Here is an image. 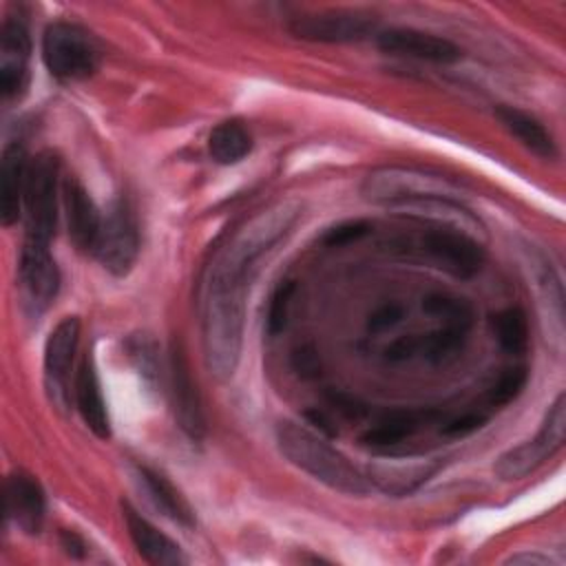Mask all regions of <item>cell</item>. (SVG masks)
<instances>
[{
    "label": "cell",
    "mask_w": 566,
    "mask_h": 566,
    "mask_svg": "<svg viewBox=\"0 0 566 566\" xmlns=\"http://www.w3.org/2000/svg\"><path fill=\"white\" fill-rule=\"evenodd\" d=\"M301 217L298 201H279L245 221L210 265L203 298V356L217 380L232 378L243 343L245 294L259 259L279 243Z\"/></svg>",
    "instance_id": "1"
},
{
    "label": "cell",
    "mask_w": 566,
    "mask_h": 566,
    "mask_svg": "<svg viewBox=\"0 0 566 566\" xmlns=\"http://www.w3.org/2000/svg\"><path fill=\"white\" fill-rule=\"evenodd\" d=\"M276 444L294 467L310 473L325 486L356 497L369 491L367 478L340 451L307 427L281 422L276 427Z\"/></svg>",
    "instance_id": "2"
},
{
    "label": "cell",
    "mask_w": 566,
    "mask_h": 566,
    "mask_svg": "<svg viewBox=\"0 0 566 566\" xmlns=\"http://www.w3.org/2000/svg\"><path fill=\"white\" fill-rule=\"evenodd\" d=\"M371 203L405 206L416 201H455L462 203V188L440 175L418 168L385 166L371 170L360 188Z\"/></svg>",
    "instance_id": "3"
},
{
    "label": "cell",
    "mask_w": 566,
    "mask_h": 566,
    "mask_svg": "<svg viewBox=\"0 0 566 566\" xmlns=\"http://www.w3.org/2000/svg\"><path fill=\"white\" fill-rule=\"evenodd\" d=\"M97 40L73 22H53L42 35V60L46 71L60 82H80L99 66Z\"/></svg>",
    "instance_id": "4"
},
{
    "label": "cell",
    "mask_w": 566,
    "mask_h": 566,
    "mask_svg": "<svg viewBox=\"0 0 566 566\" xmlns=\"http://www.w3.org/2000/svg\"><path fill=\"white\" fill-rule=\"evenodd\" d=\"M60 161L51 150L38 153L29 164L24 190V239L51 243L57 228Z\"/></svg>",
    "instance_id": "5"
},
{
    "label": "cell",
    "mask_w": 566,
    "mask_h": 566,
    "mask_svg": "<svg viewBox=\"0 0 566 566\" xmlns=\"http://www.w3.org/2000/svg\"><path fill=\"white\" fill-rule=\"evenodd\" d=\"M564 436H566V398L564 394H559L555 402L548 407L535 438L504 451L495 462V473L502 480L526 478L564 447Z\"/></svg>",
    "instance_id": "6"
},
{
    "label": "cell",
    "mask_w": 566,
    "mask_h": 566,
    "mask_svg": "<svg viewBox=\"0 0 566 566\" xmlns=\"http://www.w3.org/2000/svg\"><path fill=\"white\" fill-rule=\"evenodd\" d=\"M97 261L113 276H126L139 254V228L126 199H115L102 219L95 252Z\"/></svg>",
    "instance_id": "7"
},
{
    "label": "cell",
    "mask_w": 566,
    "mask_h": 566,
    "mask_svg": "<svg viewBox=\"0 0 566 566\" xmlns=\"http://www.w3.org/2000/svg\"><path fill=\"white\" fill-rule=\"evenodd\" d=\"M51 243L24 239L18 263V285L22 305L31 316H40L57 296L60 270L51 254Z\"/></svg>",
    "instance_id": "8"
},
{
    "label": "cell",
    "mask_w": 566,
    "mask_h": 566,
    "mask_svg": "<svg viewBox=\"0 0 566 566\" xmlns=\"http://www.w3.org/2000/svg\"><path fill=\"white\" fill-rule=\"evenodd\" d=\"M418 252L429 263L458 279L473 276L484 263L482 243L453 228H429L418 239Z\"/></svg>",
    "instance_id": "9"
},
{
    "label": "cell",
    "mask_w": 566,
    "mask_h": 566,
    "mask_svg": "<svg viewBox=\"0 0 566 566\" xmlns=\"http://www.w3.org/2000/svg\"><path fill=\"white\" fill-rule=\"evenodd\" d=\"M290 33L307 42H360L376 33V18L369 11L358 9H338L321 11L310 15H298L290 22Z\"/></svg>",
    "instance_id": "10"
},
{
    "label": "cell",
    "mask_w": 566,
    "mask_h": 566,
    "mask_svg": "<svg viewBox=\"0 0 566 566\" xmlns=\"http://www.w3.org/2000/svg\"><path fill=\"white\" fill-rule=\"evenodd\" d=\"M80 340V318H62L44 343V387L53 407L66 409L71 402V365Z\"/></svg>",
    "instance_id": "11"
},
{
    "label": "cell",
    "mask_w": 566,
    "mask_h": 566,
    "mask_svg": "<svg viewBox=\"0 0 566 566\" xmlns=\"http://www.w3.org/2000/svg\"><path fill=\"white\" fill-rule=\"evenodd\" d=\"M442 467V458L431 455H389L376 458L367 467V482L378 491L402 497L413 493L418 486L429 482Z\"/></svg>",
    "instance_id": "12"
},
{
    "label": "cell",
    "mask_w": 566,
    "mask_h": 566,
    "mask_svg": "<svg viewBox=\"0 0 566 566\" xmlns=\"http://www.w3.org/2000/svg\"><path fill=\"white\" fill-rule=\"evenodd\" d=\"M31 35L20 15H7L0 35V91L4 99L20 97L29 80Z\"/></svg>",
    "instance_id": "13"
},
{
    "label": "cell",
    "mask_w": 566,
    "mask_h": 566,
    "mask_svg": "<svg viewBox=\"0 0 566 566\" xmlns=\"http://www.w3.org/2000/svg\"><path fill=\"white\" fill-rule=\"evenodd\" d=\"M168 396H170V407H172V413H175V420H177L179 429L190 440H201L203 433H206V420H203L199 391H197V385L190 378L186 356H184L181 347H177V345L170 352Z\"/></svg>",
    "instance_id": "14"
},
{
    "label": "cell",
    "mask_w": 566,
    "mask_h": 566,
    "mask_svg": "<svg viewBox=\"0 0 566 566\" xmlns=\"http://www.w3.org/2000/svg\"><path fill=\"white\" fill-rule=\"evenodd\" d=\"M62 203L73 245L80 252L93 254L104 214L97 210L91 192L75 177H66L62 184Z\"/></svg>",
    "instance_id": "15"
},
{
    "label": "cell",
    "mask_w": 566,
    "mask_h": 566,
    "mask_svg": "<svg viewBox=\"0 0 566 566\" xmlns=\"http://www.w3.org/2000/svg\"><path fill=\"white\" fill-rule=\"evenodd\" d=\"M380 51L400 57H413L433 64H451L462 57V51L447 38L418 29H389L378 33Z\"/></svg>",
    "instance_id": "16"
},
{
    "label": "cell",
    "mask_w": 566,
    "mask_h": 566,
    "mask_svg": "<svg viewBox=\"0 0 566 566\" xmlns=\"http://www.w3.org/2000/svg\"><path fill=\"white\" fill-rule=\"evenodd\" d=\"M4 511L27 535H38L44 524L46 500L40 482L27 471H13L4 482Z\"/></svg>",
    "instance_id": "17"
},
{
    "label": "cell",
    "mask_w": 566,
    "mask_h": 566,
    "mask_svg": "<svg viewBox=\"0 0 566 566\" xmlns=\"http://www.w3.org/2000/svg\"><path fill=\"white\" fill-rule=\"evenodd\" d=\"M29 164L27 148L20 142H9L4 146L0 164V219L4 228L13 226L22 214Z\"/></svg>",
    "instance_id": "18"
},
{
    "label": "cell",
    "mask_w": 566,
    "mask_h": 566,
    "mask_svg": "<svg viewBox=\"0 0 566 566\" xmlns=\"http://www.w3.org/2000/svg\"><path fill=\"white\" fill-rule=\"evenodd\" d=\"M124 522L128 535L137 548V553L155 566H179L186 562L179 544H175L168 535L157 531L146 517H142L130 504H122Z\"/></svg>",
    "instance_id": "19"
},
{
    "label": "cell",
    "mask_w": 566,
    "mask_h": 566,
    "mask_svg": "<svg viewBox=\"0 0 566 566\" xmlns=\"http://www.w3.org/2000/svg\"><path fill=\"white\" fill-rule=\"evenodd\" d=\"M73 396H75V407L84 420V424L97 436V438H108L111 436V420L106 411V402L102 396V385L97 376V367L93 356H84L77 374H75V385H73Z\"/></svg>",
    "instance_id": "20"
},
{
    "label": "cell",
    "mask_w": 566,
    "mask_h": 566,
    "mask_svg": "<svg viewBox=\"0 0 566 566\" xmlns=\"http://www.w3.org/2000/svg\"><path fill=\"white\" fill-rule=\"evenodd\" d=\"M440 418L433 409H396L382 416L365 436L363 442L376 449H387L400 444L402 440L411 438L418 429L436 422Z\"/></svg>",
    "instance_id": "21"
},
{
    "label": "cell",
    "mask_w": 566,
    "mask_h": 566,
    "mask_svg": "<svg viewBox=\"0 0 566 566\" xmlns=\"http://www.w3.org/2000/svg\"><path fill=\"white\" fill-rule=\"evenodd\" d=\"M137 478L157 511H161L168 520H172L175 524H179L184 528L195 526V511H192L190 502L164 473H159L150 467H137Z\"/></svg>",
    "instance_id": "22"
},
{
    "label": "cell",
    "mask_w": 566,
    "mask_h": 566,
    "mask_svg": "<svg viewBox=\"0 0 566 566\" xmlns=\"http://www.w3.org/2000/svg\"><path fill=\"white\" fill-rule=\"evenodd\" d=\"M497 119L502 122V126L524 146L528 148L533 155L542 157V159H555L557 157V146L551 137V133L544 128L542 122H537L533 115L513 108V106H497L495 111Z\"/></svg>",
    "instance_id": "23"
},
{
    "label": "cell",
    "mask_w": 566,
    "mask_h": 566,
    "mask_svg": "<svg viewBox=\"0 0 566 566\" xmlns=\"http://www.w3.org/2000/svg\"><path fill=\"white\" fill-rule=\"evenodd\" d=\"M252 150V135L239 119H226L217 124L208 139L210 157L221 166H232L245 159Z\"/></svg>",
    "instance_id": "24"
},
{
    "label": "cell",
    "mask_w": 566,
    "mask_h": 566,
    "mask_svg": "<svg viewBox=\"0 0 566 566\" xmlns=\"http://www.w3.org/2000/svg\"><path fill=\"white\" fill-rule=\"evenodd\" d=\"M493 329L504 352L522 354L528 347V321L520 307L497 312L493 318Z\"/></svg>",
    "instance_id": "25"
},
{
    "label": "cell",
    "mask_w": 566,
    "mask_h": 566,
    "mask_svg": "<svg viewBox=\"0 0 566 566\" xmlns=\"http://www.w3.org/2000/svg\"><path fill=\"white\" fill-rule=\"evenodd\" d=\"M422 307H424V312L442 318L444 325H453V327L469 332V327L473 323V307L469 305V301L451 296V294H440V292L429 294V296H424Z\"/></svg>",
    "instance_id": "26"
},
{
    "label": "cell",
    "mask_w": 566,
    "mask_h": 566,
    "mask_svg": "<svg viewBox=\"0 0 566 566\" xmlns=\"http://www.w3.org/2000/svg\"><path fill=\"white\" fill-rule=\"evenodd\" d=\"M464 338H467V329L444 325V327L427 334L424 338H416L418 354H422L424 358H429L433 363H442V360L451 358L462 347Z\"/></svg>",
    "instance_id": "27"
},
{
    "label": "cell",
    "mask_w": 566,
    "mask_h": 566,
    "mask_svg": "<svg viewBox=\"0 0 566 566\" xmlns=\"http://www.w3.org/2000/svg\"><path fill=\"white\" fill-rule=\"evenodd\" d=\"M526 380H528V371L526 367H511V369H504L497 380L491 385L489 394H486V402L489 407L497 409V407H504L509 405L511 400H515L522 389L526 387Z\"/></svg>",
    "instance_id": "28"
},
{
    "label": "cell",
    "mask_w": 566,
    "mask_h": 566,
    "mask_svg": "<svg viewBox=\"0 0 566 566\" xmlns=\"http://www.w3.org/2000/svg\"><path fill=\"white\" fill-rule=\"evenodd\" d=\"M292 294H294V281H281L274 287L270 303H268V316H265L268 334H279L285 327Z\"/></svg>",
    "instance_id": "29"
},
{
    "label": "cell",
    "mask_w": 566,
    "mask_h": 566,
    "mask_svg": "<svg viewBox=\"0 0 566 566\" xmlns=\"http://www.w3.org/2000/svg\"><path fill=\"white\" fill-rule=\"evenodd\" d=\"M371 226L363 219H356V221H345V223H338L334 228H329L325 234H323V243L329 245V248H340V245H347L352 241H358L363 239L365 234H369Z\"/></svg>",
    "instance_id": "30"
},
{
    "label": "cell",
    "mask_w": 566,
    "mask_h": 566,
    "mask_svg": "<svg viewBox=\"0 0 566 566\" xmlns=\"http://www.w3.org/2000/svg\"><path fill=\"white\" fill-rule=\"evenodd\" d=\"M484 422H486V413H482V411H464V413L442 422L440 431H442V436H449V438H462V436H469V433L478 431Z\"/></svg>",
    "instance_id": "31"
},
{
    "label": "cell",
    "mask_w": 566,
    "mask_h": 566,
    "mask_svg": "<svg viewBox=\"0 0 566 566\" xmlns=\"http://www.w3.org/2000/svg\"><path fill=\"white\" fill-rule=\"evenodd\" d=\"M402 316V310L398 305H382L380 310H376L371 316H369V329L371 332H382V329H389L394 327Z\"/></svg>",
    "instance_id": "32"
},
{
    "label": "cell",
    "mask_w": 566,
    "mask_h": 566,
    "mask_svg": "<svg viewBox=\"0 0 566 566\" xmlns=\"http://www.w3.org/2000/svg\"><path fill=\"white\" fill-rule=\"evenodd\" d=\"M294 367H296V371H298V374H303V376L314 374V371H316V367H318L314 352H312V349H305V347H303V349H298V352L294 354Z\"/></svg>",
    "instance_id": "33"
},
{
    "label": "cell",
    "mask_w": 566,
    "mask_h": 566,
    "mask_svg": "<svg viewBox=\"0 0 566 566\" xmlns=\"http://www.w3.org/2000/svg\"><path fill=\"white\" fill-rule=\"evenodd\" d=\"M62 546H64V551H66L69 555H73V557H82V555H84V548H86V544L82 542V537L75 535V533H71V531L62 533Z\"/></svg>",
    "instance_id": "34"
},
{
    "label": "cell",
    "mask_w": 566,
    "mask_h": 566,
    "mask_svg": "<svg viewBox=\"0 0 566 566\" xmlns=\"http://www.w3.org/2000/svg\"><path fill=\"white\" fill-rule=\"evenodd\" d=\"M506 564H537V566H544V564H551V559L542 557L537 553H517V555H511L506 559Z\"/></svg>",
    "instance_id": "35"
}]
</instances>
